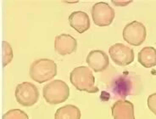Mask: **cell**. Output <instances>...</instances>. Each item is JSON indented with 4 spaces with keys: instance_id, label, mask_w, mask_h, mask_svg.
Here are the masks:
<instances>
[{
    "instance_id": "1",
    "label": "cell",
    "mask_w": 156,
    "mask_h": 119,
    "mask_svg": "<svg viewBox=\"0 0 156 119\" xmlns=\"http://www.w3.org/2000/svg\"><path fill=\"white\" fill-rule=\"evenodd\" d=\"M70 83L80 91L97 93L98 87L95 86V78L93 71L87 67L74 68L70 74Z\"/></svg>"
},
{
    "instance_id": "2",
    "label": "cell",
    "mask_w": 156,
    "mask_h": 119,
    "mask_svg": "<svg viewBox=\"0 0 156 119\" xmlns=\"http://www.w3.org/2000/svg\"><path fill=\"white\" fill-rule=\"evenodd\" d=\"M29 74L37 83H45L56 76L57 65L52 60L39 59L31 63Z\"/></svg>"
},
{
    "instance_id": "3",
    "label": "cell",
    "mask_w": 156,
    "mask_h": 119,
    "mask_svg": "<svg viewBox=\"0 0 156 119\" xmlns=\"http://www.w3.org/2000/svg\"><path fill=\"white\" fill-rule=\"evenodd\" d=\"M43 98L48 104L63 103L70 96V88L62 80H55L46 84L43 89Z\"/></svg>"
},
{
    "instance_id": "4",
    "label": "cell",
    "mask_w": 156,
    "mask_h": 119,
    "mask_svg": "<svg viewBox=\"0 0 156 119\" xmlns=\"http://www.w3.org/2000/svg\"><path fill=\"white\" fill-rule=\"evenodd\" d=\"M17 102L23 106H31L35 105L39 98V91L33 83L24 82L17 85L16 88Z\"/></svg>"
},
{
    "instance_id": "5",
    "label": "cell",
    "mask_w": 156,
    "mask_h": 119,
    "mask_svg": "<svg viewBox=\"0 0 156 119\" xmlns=\"http://www.w3.org/2000/svg\"><path fill=\"white\" fill-rule=\"evenodd\" d=\"M146 28L139 21L134 20L127 24L123 29V38L126 43L133 46H139L146 38Z\"/></svg>"
},
{
    "instance_id": "6",
    "label": "cell",
    "mask_w": 156,
    "mask_h": 119,
    "mask_svg": "<svg viewBox=\"0 0 156 119\" xmlns=\"http://www.w3.org/2000/svg\"><path fill=\"white\" fill-rule=\"evenodd\" d=\"M92 17L95 25L98 27H108L115 18V10L107 3L99 2L93 6Z\"/></svg>"
},
{
    "instance_id": "7",
    "label": "cell",
    "mask_w": 156,
    "mask_h": 119,
    "mask_svg": "<svg viewBox=\"0 0 156 119\" xmlns=\"http://www.w3.org/2000/svg\"><path fill=\"white\" fill-rule=\"evenodd\" d=\"M109 56L119 66H127L134 60V51L123 44H115L109 48Z\"/></svg>"
},
{
    "instance_id": "8",
    "label": "cell",
    "mask_w": 156,
    "mask_h": 119,
    "mask_svg": "<svg viewBox=\"0 0 156 119\" xmlns=\"http://www.w3.org/2000/svg\"><path fill=\"white\" fill-rule=\"evenodd\" d=\"M77 48V41L69 34H60L55 37V51L60 56H67L74 53Z\"/></svg>"
},
{
    "instance_id": "9",
    "label": "cell",
    "mask_w": 156,
    "mask_h": 119,
    "mask_svg": "<svg viewBox=\"0 0 156 119\" xmlns=\"http://www.w3.org/2000/svg\"><path fill=\"white\" fill-rule=\"evenodd\" d=\"M87 63L95 72L104 71L109 67V56L102 50H92L87 56Z\"/></svg>"
},
{
    "instance_id": "10",
    "label": "cell",
    "mask_w": 156,
    "mask_h": 119,
    "mask_svg": "<svg viewBox=\"0 0 156 119\" xmlns=\"http://www.w3.org/2000/svg\"><path fill=\"white\" fill-rule=\"evenodd\" d=\"M114 119H135L134 106L129 100H118L112 106Z\"/></svg>"
},
{
    "instance_id": "11",
    "label": "cell",
    "mask_w": 156,
    "mask_h": 119,
    "mask_svg": "<svg viewBox=\"0 0 156 119\" xmlns=\"http://www.w3.org/2000/svg\"><path fill=\"white\" fill-rule=\"evenodd\" d=\"M70 27L79 33H83L90 27V20L88 15L83 11L72 12L69 16Z\"/></svg>"
},
{
    "instance_id": "12",
    "label": "cell",
    "mask_w": 156,
    "mask_h": 119,
    "mask_svg": "<svg viewBox=\"0 0 156 119\" xmlns=\"http://www.w3.org/2000/svg\"><path fill=\"white\" fill-rule=\"evenodd\" d=\"M139 63L146 68L156 66V49L153 47L144 48L138 53Z\"/></svg>"
},
{
    "instance_id": "13",
    "label": "cell",
    "mask_w": 156,
    "mask_h": 119,
    "mask_svg": "<svg viewBox=\"0 0 156 119\" xmlns=\"http://www.w3.org/2000/svg\"><path fill=\"white\" fill-rule=\"evenodd\" d=\"M55 119H81V111L73 105H66L56 111Z\"/></svg>"
},
{
    "instance_id": "14",
    "label": "cell",
    "mask_w": 156,
    "mask_h": 119,
    "mask_svg": "<svg viewBox=\"0 0 156 119\" xmlns=\"http://www.w3.org/2000/svg\"><path fill=\"white\" fill-rule=\"evenodd\" d=\"M2 119H29V117L25 111L20 109H12L4 113Z\"/></svg>"
},
{
    "instance_id": "15",
    "label": "cell",
    "mask_w": 156,
    "mask_h": 119,
    "mask_svg": "<svg viewBox=\"0 0 156 119\" xmlns=\"http://www.w3.org/2000/svg\"><path fill=\"white\" fill-rule=\"evenodd\" d=\"M148 106L154 114H156V94L151 95L148 97Z\"/></svg>"
}]
</instances>
